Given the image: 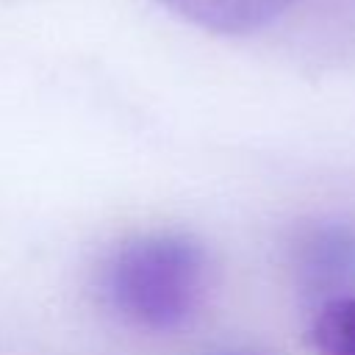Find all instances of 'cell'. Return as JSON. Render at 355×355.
Returning a JSON list of instances; mask_svg holds the SVG:
<instances>
[{"instance_id": "obj_2", "label": "cell", "mask_w": 355, "mask_h": 355, "mask_svg": "<svg viewBox=\"0 0 355 355\" xmlns=\"http://www.w3.org/2000/svg\"><path fill=\"white\" fill-rule=\"evenodd\" d=\"M291 266L302 291L330 300L355 286V227L336 219L308 222L291 241Z\"/></svg>"}, {"instance_id": "obj_1", "label": "cell", "mask_w": 355, "mask_h": 355, "mask_svg": "<svg viewBox=\"0 0 355 355\" xmlns=\"http://www.w3.org/2000/svg\"><path fill=\"white\" fill-rule=\"evenodd\" d=\"M211 258L183 230H147L119 241L100 266L103 302L125 324L147 333L186 327L205 302Z\"/></svg>"}, {"instance_id": "obj_4", "label": "cell", "mask_w": 355, "mask_h": 355, "mask_svg": "<svg viewBox=\"0 0 355 355\" xmlns=\"http://www.w3.org/2000/svg\"><path fill=\"white\" fill-rule=\"evenodd\" d=\"M316 355H355V291L322 300L311 322Z\"/></svg>"}, {"instance_id": "obj_3", "label": "cell", "mask_w": 355, "mask_h": 355, "mask_svg": "<svg viewBox=\"0 0 355 355\" xmlns=\"http://www.w3.org/2000/svg\"><path fill=\"white\" fill-rule=\"evenodd\" d=\"M158 3L178 19L189 22L191 28L216 36H250L277 22L300 0H158Z\"/></svg>"}]
</instances>
